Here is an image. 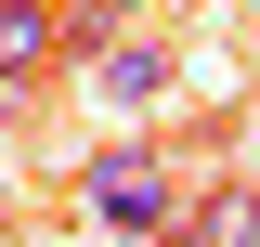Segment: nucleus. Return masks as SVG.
<instances>
[{
  "instance_id": "3",
  "label": "nucleus",
  "mask_w": 260,
  "mask_h": 247,
  "mask_svg": "<svg viewBox=\"0 0 260 247\" xmlns=\"http://www.w3.org/2000/svg\"><path fill=\"white\" fill-rule=\"evenodd\" d=\"M91 91L117 104V117H156V104H169V52H156V39H104V52H91Z\"/></svg>"
},
{
  "instance_id": "1",
  "label": "nucleus",
  "mask_w": 260,
  "mask_h": 247,
  "mask_svg": "<svg viewBox=\"0 0 260 247\" xmlns=\"http://www.w3.org/2000/svg\"><path fill=\"white\" fill-rule=\"evenodd\" d=\"M78 195H91V221L130 234V247H169V234H182V169H169L156 143H104Z\"/></svg>"
},
{
  "instance_id": "2",
  "label": "nucleus",
  "mask_w": 260,
  "mask_h": 247,
  "mask_svg": "<svg viewBox=\"0 0 260 247\" xmlns=\"http://www.w3.org/2000/svg\"><path fill=\"white\" fill-rule=\"evenodd\" d=\"M65 65V0H0V91Z\"/></svg>"
},
{
  "instance_id": "4",
  "label": "nucleus",
  "mask_w": 260,
  "mask_h": 247,
  "mask_svg": "<svg viewBox=\"0 0 260 247\" xmlns=\"http://www.w3.org/2000/svg\"><path fill=\"white\" fill-rule=\"evenodd\" d=\"M247 234H260V182H221L208 208H182V234H169V247H247Z\"/></svg>"
},
{
  "instance_id": "5",
  "label": "nucleus",
  "mask_w": 260,
  "mask_h": 247,
  "mask_svg": "<svg viewBox=\"0 0 260 247\" xmlns=\"http://www.w3.org/2000/svg\"><path fill=\"white\" fill-rule=\"evenodd\" d=\"M91 13H104V26H130V13H156V0H91Z\"/></svg>"
},
{
  "instance_id": "6",
  "label": "nucleus",
  "mask_w": 260,
  "mask_h": 247,
  "mask_svg": "<svg viewBox=\"0 0 260 247\" xmlns=\"http://www.w3.org/2000/svg\"><path fill=\"white\" fill-rule=\"evenodd\" d=\"M13 247H39V234H13Z\"/></svg>"
}]
</instances>
